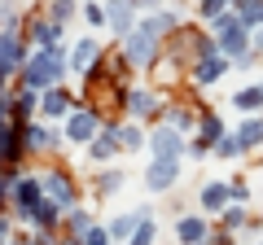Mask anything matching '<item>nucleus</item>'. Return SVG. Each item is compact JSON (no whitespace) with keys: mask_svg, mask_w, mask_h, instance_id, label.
Instances as JSON below:
<instances>
[{"mask_svg":"<svg viewBox=\"0 0 263 245\" xmlns=\"http://www.w3.org/2000/svg\"><path fill=\"white\" fill-rule=\"evenodd\" d=\"M70 75V57L62 48H35L22 70V88H35V92H48V88H62V79Z\"/></svg>","mask_w":263,"mask_h":245,"instance_id":"1","label":"nucleus"},{"mask_svg":"<svg viewBox=\"0 0 263 245\" xmlns=\"http://www.w3.org/2000/svg\"><path fill=\"white\" fill-rule=\"evenodd\" d=\"M215 44H219V53H224L228 62H241V57L254 48V31H250V27H241V18L228 9L224 18L215 22Z\"/></svg>","mask_w":263,"mask_h":245,"instance_id":"2","label":"nucleus"},{"mask_svg":"<svg viewBox=\"0 0 263 245\" xmlns=\"http://www.w3.org/2000/svg\"><path fill=\"white\" fill-rule=\"evenodd\" d=\"M119 48L127 53V62H132L136 70H154V66L162 62V53H167V44H162V39H154L145 27H136V31H132V35L123 39Z\"/></svg>","mask_w":263,"mask_h":245,"instance_id":"3","label":"nucleus"},{"mask_svg":"<svg viewBox=\"0 0 263 245\" xmlns=\"http://www.w3.org/2000/svg\"><path fill=\"white\" fill-rule=\"evenodd\" d=\"M27 62H31V53H27L22 27H5V35H0V79H5V88H9V79L18 70H27Z\"/></svg>","mask_w":263,"mask_h":245,"instance_id":"4","label":"nucleus"},{"mask_svg":"<svg viewBox=\"0 0 263 245\" xmlns=\"http://www.w3.org/2000/svg\"><path fill=\"white\" fill-rule=\"evenodd\" d=\"M101 127H105V122H101V114L75 101V110L66 114V145H84V149H88V145H92L97 136H101Z\"/></svg>","mask_w":263,"mask_h":245,"instance_id":"5","label":"nucleus"},{"mask_svg":"<svg viewBox=\"0 0 263 245\" xmlns=\"http://www.w3.org/2000/svg\"><path fill=\"white\" fill-rule=\"evenodd\" d=\"M40 184H44V197H48V201H57L62 210H75V206H79V184L70 179V171L48 167L44 175H40Z\"/></svg>","mask_w":263,"mask_h":245,"instance_id":"6","label":"nucleus"},{"mask_svg":"<svg viewBox=\"0 0 263 245\" xmlns=\"http://www.w3.org/2000/svg\"><path fill=\"white\" fill-rule=\"evenodd\" d=\"M224 118H219L215 110H202V122H197V132H193V140H189V153L193 158H202V153H215V145L224 140Z\"/></svg>","mask_w":263,"mask_h":245,"instance_id":"7","label":"nucleus"},{"mask_svg":"<svg viewBox=\"0 0 263 245\" xmlns=\"http://www.w3.org/2000/svg\"><path fill=\"white\" fill-rule=\"evenodd\" d=\"M149 153L154 158H184L189 145H184V132H176L171 122H158L149 132Z\"/></svg>","mask_w":263,"mask_h":245,"instance_id":"8","label":"nucleus"},{"mask_svg":"<svg viewBox=\"0 0 263 245\" xmlns=\"http://www.w3.org/2000/svg\"><path fill=\"white\" fill-rule=\"evenodd\" d=\"M180 184V158H154L145 171V189L149 193H171Z\"/></svg>","mask_w":263,"mask_h":245,"instance_id":"9","label":"nucleus"},{"mask_svg":"<svg viewBox=\"0 0 263 245\" xmlns=\"http://www.w3.org/2000/svg\"><path fill=\"white\" fill-rule=\"evenodd\" d=\"M22 35H27L35 48H62V27H57L48 13H31L27 27H22Z\"/></svg>","mask_w":263,"mask_h":245,"instance_id":"10","label":"nucleus"},{"mask_svg":"<svg viewBox=\"0 0 263 245\" xmlns=\"http://www.w3.org/2000/svg\"><path fill=\"white\" fill-rule=\"evenodd\" d=\"M27 127H18V122H5V132H0V158H5V167H22L27 162Z\"/></svg>","mask_w":263,"mask_h":245,"instance_id":"11","label":"nucleus"},{"mask_svg":"<svg viewBox=\"0 0 263 245\" xmlns=\"http://www.w3.org/2000/svg\"><path fill=\"white\" fill-rule=\"evenodd\" d=\"M233 70V62H228L224 53H215V57H197L193 66H189V79H193L197 88H211V84H219V75H228Z\"/></svg>","mask_w":263,"mask_h":245,"instance_id":"12","label":"nucleus"},{"mask_svg":"<svg viewBox=\"0 0 263 245\" xmlns=\"http://www.w3.org/2000/svg\"><path fill=\"white\" fill-rule=\"evenodd\" d=\"M105 18H110V31L119 35V44H123L136 27H141V22H136V5H132V0H105Z\"/></svg>","mask_w":263,"mask_h":245,"instance_id":"13","label":"nucleus"},{"mask_svg":"<svg viewBox=\"0 0 263 245\" xmlns=\"http://www.w3.org/2000/svg\"><path fill=\"white\" fill-rule=\"evenodd\" d=\"M197 206H202V215H224V210L233 206V189H228V179H211V184H202Z\"/></svg>","mask_w":263,"mask_h":245,"instance_id":"14","label":"nucleus"},{"mask_svg":"<svg viewBox=\"0 0 263 245\" xmlns=\"http://www.w3.org/2000/svg\"><path fill=\"white\" fill-rule=\"evenodd\" d=\"M211 223H206V215H180L176 219V241L180 245H211Z\"/></svg>","mask_w":263,"mask_h":245,"instance_id":"15","label":"nucleus"},{"mask_svg":"<svg viewBox=\"0 0 263 245\" xmlns=\"http://www.w3.org/2000/svg\"><path fill=\"white\" fill-rule=\"evenodd\" d=\"M101 44H97V39L92 35H84V39H75V48H70V75H92V66H97V62H101Z\"/></svg>","mask_w":263,"mask_h":245,"instance_id":"16","label":"nucleus"},{"mask_svg":"<svg viewBox=\"0 0 263 245\" xmlns=\"http://www.w3.org/2000/svg\"><path fill=\"white\" fill-rule=\"evenodd\" d=\"M127 114L136 122L154 118V114H162V96L154 92V88H132V92H127Z\"/></svg>","mask_w":263,"mask_h":245,"instance_id":"17","label":"nucleus"},{"mask_svg":"<svg viewBox=\"0 0 263 245\" xmlns=\"http://www.w3.org/2000/svg\"><path fill=\"white\" fill-rule=\"evenodd\" d=\"M84 153H88V162H110L114 153H123V145H119V122H105L101 136H97Z\"/></svg>","mask_w":263,"mask_h":245,"instance_id":"18","label":"nucleus"},{"mask_svg":"<svg viewBox=\"0 0 263 245\" xmlns=\"http://www.w3.org/2000/svg\"><path fill=\"white\" fill-rule=\"evenodd\" d=\"M149 215H154L149 206H136V210H127V215H114L105 228H110V236H114V241H123V245H127L132 236H136V228H141Z\"/></svg>","mask_w":263,"mask_h":245,"instance_id":"19","label":"nucleus"},{"mask_svg":"<svg viewBox=\"0 0 263 245\" xmlns=\"http://www.w3.org/2000/svg\"><path fill=\"white\" fill-rule=\"evenodd\" d=\"M141 27L149 31L154 39H162V44H167V39L180 31V18H176V13H167V9H158V13H145V18H141Z\"/></svg>","mask_w":263,"mask_h":245,"instance_id":"20","label":"nucleus"},{"mask_svg":"<svg viewBox=\"0 0 263 245\" xmlns=\"http://www.w3.org/2000/svg\"><path fill=\"white\" fill-rule=\"evenodd\" d=\"M162 114L176 132H197V122H202V105H162Z\"/></svg>","mask_w":263,"mask_h":245,"instance_id":"21","label":"nucleus"},{"mask_svg":"<svg viewBox=\"0 0 263 245\" xmlns=\"http://www.w3.org/2000/svg\"><path fill=\"white\" fill-rule=\"evenodd\" d=\"M97 228V215H88L84 206H75V210H66V223H62V236H70V241H84L88 232Z\"/></svg>","mask_w":263,"mask_h":245,"instance_id":"22","label":"nucleus"},{"mask_svg":"<svg viewBox=\"0 0 263 245\" xmlns=\"http://www.w3.org/2000/svg\"><path fill=\"white\" fill-rule=\"evenodd\" d=\"M70 110H75V101H70L66 88H48L44 101H40V114H44V118H62V114H70Z\"/></svg>","mask_w":263,"mask_h":245,"instance_id":"23","label":"nucleus"},{"mask_svg":"<svg viewBox=\"0 0 263 245\" xmlns=\"http://www.w3.org/2000/svg\"><path fill=\"white\" fill-rule=\"evenodd\" d=\"M237 140H241L246 153L263 149V114H250V118H241V127H237Z\"/></svg>","mask_w":263,"mask_h":245,"instance_id":"24","label":"nucleus"},{"mask_svg":"<svg viewBox=\"0 0 263 245\" xmlns=\"http://www.w3.org/2000/svg\"><path fill=\"white\" fill-rule=\"evenodd\" d=\"M119 145H123V153H132V149H149V136L141 132V122L132 118V122H119Z\"/></svg>","mask_w":263,"mask_h":245,"instance_id":"25","label":"nucleus"},{"mask_svg":"<svg viewBox=\"0 0 263 245\" xmlns=\"http://www.w3.org/2000/svg\"><path fill=\"white\" fill-rule=\"evenodd\" d=\"M250 223L254 219H250V210H246L241 201H233V206L219 215V228H224V232H241V228H250Z\"/></svg>","mask_w":263,"mask_h":245,"instance_id":"26","label":"nucleus"},{"mask_svg":"<svg viewBox=\"0 0 263 245\" xmlns=\"http://www.w3.org/2000/svg\"><path fill=\"white\" fill-rule=\"evenodd\" d=\"M233 110H241L246 118L259 114V110H263V88H259V84H254V88H241V92L233 96Z\"/></svg>","mask_w":263,"mask_h":245,"instance_id":"27","label":"nucleus"},{"mask_svg":"<svg viewBox=\"0 0 263 245\" xmlns=\"http://www.w3.org/2000/svg\"><path fill=\"white\" fill-rule=\"evenodd\" d=\"M79 13H84L88 27H110V18H105V0H84Z\"/></svg>","mask_w":263,"mask_h":245,"instance_id":"28","label":"nucleus"},{"mask_svg":"<svg viewBox=\"0 0 263 245\" xmlns=\"http://www.w3.org/2000/svg\"><path fill=\"white\" fill-rule=\"evenodd\" d=\"M123 171H105V175H97V197H114V193L123 189Z\"/></svg>","mask_w":263,"mask_h":245,"instance_id":"29","label":"nucleus"},{"mask_svg":"<svg viewBox=\"0 0 263 245\" xmlns=\"http://www.w3.org/2000/svg\"><path fill=\"white\" fill-rule=\"evenodd\" d=\"M75 5H79V0H53V5H48V18H53L57 22V27H66V22H70V18H75Z\"/></svg>","mask_w":263,"mask_h":245,"instance_id":"30","label":"nucleus"},{"mask_svg":"<svg viewBox=\"0 0 263 245\" xmlns=\"http://www.w3.org/2000/svg\"><path fill=\"white\" fill-rule=\"evenodd\" d=\"M241 153H246V149H241V140H237V132H228L224 140L215 145V158H224V162H233V158H241Z\"/></svg>","mask_w":263,"mask_h":245,"instance_id":"31","label":"nucleus"},{"mask_svg":"<svg viewBox=\"0 0 263 245\" xmlns=\"http://www.w3.org/2000/svg\"><path fill=\"white\" fill-rule=\"evenodd\" d=\"M197 13H202L206 22H219L228 13V0H197Z\"/></svg>","mask_w":263,"mask_h":245,"instance_id":"32","label":"nucleus"},{"mask_svg":"<svg viewBox=\"0 0 263 245\" xmlns=\"http://www.w3.org/2000/svg\"><path fill=\"white\" fill-rule=\"evenodd\" d=\"M154 241H158V223H154V215H149L141 228H136V236H132L127 245H154Z\"/></svg>","mask_w":263,"mask_h":245,"instance_id":"33","label":"nucleus"},{"mask_svg":"<svg viewBox=\"0 0 263 245\" xmlns=\"http://www.w3.org/2000/svg\"><path fill=\"white\" fill-rule=\"evenodd\" d=\"M110 241H114V236H110V228H101V223H97L92 232L84 236V245H110Z\"/></svg>","mask_w":263,"mask_h":245,"instance_id":"34","label":"nucleus"},{"mask_svg":"<svg viewBox=\"0 0 263 245\" xmlns=\"http://www.w3.org/2000/svg\"><path fill=\"white\" fill-rule=\"evenodd\" d=\"M228 189H233V201H241V206H246V197H250V189H246V179H228Z\"/></svg>","mask_w":263,"mask_h":245,"instance_id":"35","label":"nucleus"},{"mask_svg":"<svg viewBox=\"0 0 263 245\" xmlns=\"http://www.w3.org/2000/svg\"><path fill=\"white\" fill-rule=\"evenodd\" d=\"M132 5H136V9H145V13H158V9H162V0H132Z\"/></svg>","mask_w":263,"mask_h":245,"instance_id":"36","label":"nucleus"},{"mask_svg":"<svg viewBox=\"0 0 263 245\" xmlns=\"http://www.w3.org/2000/svg\"><path fill=\"white\" fill-rule=\"evenodd\" d=\"M250 5H259V0H228V9H233V13H246Z\"/></svg>","mask_w":263,"mask_h":245,"instance_id":"37","label":"nucleus"},{"mask_svg":"<svg viewBox=\"0 0 263 245\" xmlns=\"http://www.w3.org/2000/svg\"><path fill=\"white\" fill-rule=\"evenodd\" d=\"M254 53H263V27L254 31Z\"/></svg>","mask_w":263,"mask_h":245,"instance_id":"38","label":"nucleus"},{"mask_svg":"<svg viewBox=\"0 0 263 245\" xmlns=\"http://www.w3.org/2000/svg\"><path fill=\"white\" fill-rule=\"evenodd\" d=\"M5 245H35V241H5Z\"/></svg>","mask_w":263,"mask_h":245,"instance_id":"39","label":"nucleus"},{"mask_svg":"<svg viewBox=\"0 0 263 245\" xmlns=\"http://www.w3.org/2000/svg\"><path fill=\"white\" fill-rule=\"evenodd\" d=\"M259 88H263V79H259Z\"/></svg>","mask_w":263,"mask_h":245,"instance_id":"40","label":"nucleus"}]
</instances>
